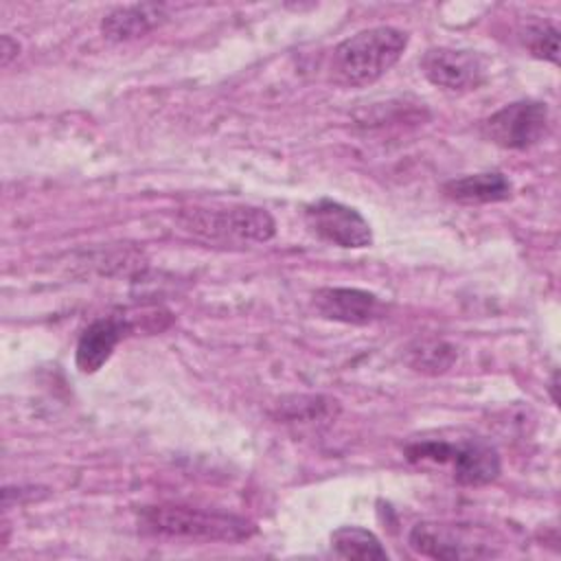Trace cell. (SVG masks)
I'll return each mask as SVG.
<instances>
[{"mask_svg":"<svg viewBox=\"0 0 561 561\" xmlns=\"http://www.w3.org/2000/svg\"><path fill=\"white\" fill-rule=\"evenodd\" d=\"M138 524L151 535L191 541H243L256 533L243 515L184 504H153L138 511Z\"/></svg>","mask_w":561,"mask_h":561,"instance_id":"cell-1","label":"cell"},{"mask_svg":"<svg viewBox=\"0 0 561 561\" xmlns=\"http://www.w3.org/2000/svg\"><path fill=\"white\" fill-rule=\"evenodd\" d=\"M408 48V33L394 26L364 28L333 48L331 77L340 85H370L383 77Z\"/></svg>","mask_w":561,"mask_h":561,"instance_id":"cell-2","label":"cell"},{"mask_svg":"<svg viewBox=\"0 0 561 561\" xmlns=\"http://www.w3.org/2000/svg\"><path fill=\"white\" fill-rule=\"evenodd\" d=\"M405 458L414 465H449L451 476L465 486H484L500 476V456L484 438H421L405 445Z\"/></svg>","mask_w":561,"mask_h":561,"instance_id":"cell-3","label":"cell"},{"mask_svg":"<svg viewBox=\"0 0 561 561\" xmlns=\"http://www.w3.org/2000/svg\"><path fill=\"white\" fill-rule=\"evenodd\" d=\"M184 228L199 237L219 241H256L265 243L276 234V221L265 208L230 206V208H188L180 213Z\"/></svg>","mask_w":561,"mask_h":561,"instance_id":"cell-4","label":"cell"},{"mask_svg":"<svg viewBox=\"0 0 561 561\" xmlns=\"http://www.w3.org/2000/svg\"><path fill=\"white\" fill-rule=\"evenodd\" d=\"M548 105L541 101H515L482 121L486 140L502 149H528L548 131Z\"/></svg>","mask_w":561,"mask_h":561,"instance_id":"cell-5","label":"cell"},{"mask_svg":"<svg viewBox=\"0 0 561 561\" xmlns=\"http://www.w3.org/2000/svg\"><path fill=\"white\" fill-rule=\"evenodd\" d=\"M305 224L318 239L337 248L357 250L373 243V230L364 215L357 208L329 197L305 206Z\"/></svg>","mask_w":561,"mask_h":561,"instance_id":"cell-6","label":"cell"},{"mask_svg":"<svg viewBox=\"0 0 561 561\" xmlns=\"http://www.w3.org/2000/svg\"><path fill=\"white\" fill-rule=\"evenodd\" d=\"M421 70L430 83L449 92H469L484 83V59L473 50L460 48H430L421 57Z\"/></svg>","mask_w":561,"mask_h":561,"instance_id":"cell-7","label":"cell"},{"mask_svg":"<svg viewBox=\"0 0 561 561\" xmlns=\"http://www.w3.org/2000/svg\"><path fill=\"white\" fill-rule=\"evenodd\" d=\"M408 543L414 552L430 559L456 561V559H484L495 554L493 548L476 539L462 526H449V524H436V522H421L412 526L408 535Z\"/></svg>","mask_w":561,"mask_h":561,"instance_id":"cell-8","label":"cell"},{"mask_svg":"<svg viewBox=\"0 0 561 561\" xmlns=\"http://www.w3.org/2000/svg\"><path fill=\"white\" fill-rule=\"evenodd\" d=\"M316 311L335 322L370 324L388 313L386 300L357 287H322L313 294Z\"/></svg>","mask_w":561,"mask_h":561,"instance_id":"cell-9","label":"cell"},{"mask_svg":"<svg viewBox=\"0 0 561 561\" xmlns=\"http://www.w3.org/2000/svg\"><path fill=\"white\" fill-rule=\"evenodd\" d=\"M131 331V324L118 316L99 318L81 333L75 351V364L81 373L92 375L112 357L118 342Z\"/></svg>","mask_w":561,"mask_h":561,"instance_id":"cell-10","label":"cell"},{"mask_svg":"<svg viewBox=\"0 0 561 561\" xmlns=\"http://www.w3.org/2000/svg\"><path fill=\"white\" fill-rule=\"evenodd\" d=\"M167 20V7L156 2H136L112 9L101 20V33L105 39L121 44L129 39H138L160 26Z\"/></svg>","mask_w":561,"mask_h":561,"instance_id":"cell-11","label":"cell"},{"mask_svg":"<svg viewBox=\"0 0 561 561\" xmlns=\"http://www.w3.org/2000/svg\"><path fill=\"white\" fill-rule=\"evenodd\" d=\"M443 193L458 204H493L513 195V182L500 171H484L445 182Z\"/></svg>","mask_w":561,"mask_h":561,"instance_id":"cell-12","label":"cell"},{"mask_svg":"<svg viewBox=\"0 0 561 561\" xmlns=\"http://www.w3.org/2000/svg\"><path fill=\"white\" fill-rule=\"evenodd\" d=\"M331 550L342 559H388L375 533L362 526H340L331 533Z\"/></svg>","mask_w":561,"mask_h":561,"instance_id":"cell-13","label":"cell"},{"mask_svg":"<svg viewBox=\"0 0 561 561\" xmlns=\"http://www.w3.org/2000/svg\"><path fill=\"white\" fill-rule=\"evenodd\" d=\"M456 359V348L443 340H416L410 348H408V357L405 362L419 370V373H427V375H438L445 373Z\"/></svg>","mask_w":561,"mask_h":561,"instance_id":"cell-14","label":"cell"},{"mask_svg":"<svg viewBox=\"0 0 561 561\" xmlns=\"http://www.w3.org/2000/svg\"><path fill=\"white\" fill-rule=\"evenodd\" d=\"M522 42L533 57L559 64V28L550 22H528L522 28Z\"/></svg>","mask_w":561,"mask_h":561,"instance_id":"cell-15","label":"cell"},{"mask_svg":"<svg viewBox=\"0 0 561 561\" xmlns=\"http://www.w3.org/2000/svg\"><path fill=\"white\" fill-rule=\"evenodd\" d=\"M20 53V44L11 37V35H2L0 39V61L7 68L11 64V59H15Z\"/></svg>","mask_w":561,"mask_h":561,"instance_id":"cell-16","label":"cell"},{"mask_svg":"<svg viewBox=\"0 0 561 561\" xmlns=\"http://www.w3.org/2000/svg\"><path fill=\"white\" fill-rule=\"evenodd\" d=\"M557 386H559V383H557V373H554V375H552V381H550V392H552V401H554V405L559 403V397H557Z\"/></svg>","mask_w":561,"mask_h":561,"instance_id":"cell-17","label":"cell"}]
</instances>
